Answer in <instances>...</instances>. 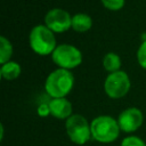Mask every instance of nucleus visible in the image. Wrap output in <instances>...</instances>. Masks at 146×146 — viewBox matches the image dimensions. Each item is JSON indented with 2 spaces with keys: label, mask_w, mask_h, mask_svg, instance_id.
<instances>
[{
  "label": "nucleus",
  "mask_w": 146,
  "mask_h": 146,
  "mask_svg": "<svg viewBox=\"0 0 146 146\" xmlns=\"http://www.w3.org/2000/svg\"><path fill=\"white\" fill-rule=\"evenodd\" d=\"M137 60L141 67L146 68V40L141 42L137 50Z\"/></svg>",
  "instance_id": "nucleus-15"
},
{
  "label": "nucleus",
  "mask_w": 146,
  "mask_h": 146,
  "mask_svg": "<svg viewBox=\"0 0 146 146\" xmlns=\"http://www.w3.org/2000/svg\"><path fill=\"white\" fill-rule=\"evenodd\" d=\"M102 3L110 10H119L124 6V0H102Z\"/></svg>",
  "instance_id": "nucleus-16"
},
{
  "label": "nucleus",
  "mask_w": 146,
  "mask_h": 146,
  "mask_svg": "<svg viewBox=\"0 0 146 146\" xmlns=\"http://www.w3.org/2000/svg\"><path fill=\"white\" fill-rule=\"evenodd\" d=\"M130 79L124 71H116L110 73L104 82V90L111 98H121L125 96L130 89Z\"/></svg>",
  "instance_id": "nucleus-6"
},
{
  "label": "nucleus",
  "mask_w": 146,
  "mask_h": 146,
  "mask_svg": "<svg viewBox=\"0 0 146 146\" xmlns=\"http://www.w3.org/2000/svg\"><path fill=\"white\" fill-rule=\"evenodd\" d=\"M44 25L54 33H62L72 27V16L62 8H52L44 15Z\"/></svg>",
  "instance_id": "nucleus-7"
},
{
  "label": "nucleus",
  "mask_w": 146,
  "mask_h": 146,
  "mask_svg": "<svg viewBox=\"0 0 146 146\" xmlns=\"http://www.w3.org/2000/svg\"><path fill=\"white\" fill-rule=\"evenodd\" d=\"M36 113L39 116L41 117H46L48 115H50V107H49V104L48 103H41L38 108H36Z\"/></svg>",
  "instance_id": "nucleus-17"
},
{
  "label": "nucleus",
  "mask_w": 146,
  "mask_h": 146,
  "mask_svg": "<svg viewBox=\"0 0 146 146\" xmlns=\"http://www.w3.org/2000/svg\"><path fill=\"white\" fill-rule=\"evenodd\" d=\"M92 26L91 17L86 13H78L72 16V27L78 32H86Z\"/></svg>",
  "instance_id": "nucleus-10"
},
{
  "label": "nucleus",
  "mask_w": 146,
  "mask_h": 146,
  "mask_svg": "<svg viewBox=\"0 0 146 146\" xmlns=\"http://www.w3.org/2000/svg\"><path fill=\"white\" fill-rule=\"evenodd\" d=\"M117 123L123 132H133L138 130L144 121L141 111L137 107H128L123 110L117 116Z\"/></svg>",
  "instance_id": "nucleus-8"
},
{
  "label": "nucleus",
  "mask_w": 146,
  "mask_h": 146,
  "mask_svg": "<svg viewBox=\"0 0 146 146\" xmlns=\"http://www.w3.org/2000/svg\"><path fill=\"white\" fill-rule=\"evenodd\" d=\"M65 130L70 140L76 145H84L91 138L90 123L81 114H72L65 122Z\"/></svg>",
  "instance_id": "nucleus-4"
},
{
  "label": "nucleus",
  "mask_w": 146,
  "mask_h": 146,
  "mask_svg": "<svg viewBox=\"0 0 146 146\" xmlns=\"http://www.w3.org/2000/svg\"><path fill=\"white\" fill-rule=\"evenodd\" d=\"M120 146H146V143L137 136H128L121 141Z\"/></svg>",
  "instance_id": "nucleus-14"
},
{
  "label": "nucleus",
  "mask_w": 146,
  "mask_h": 146,
  "mask_svg": "<svg viewBox=\"0 0 146 146\" xmlns=\"http://www.w3.org/2000/svg\"><path fill=\"white\" fill-rule=\"evenodd\" d=\"M21 74V65L16 62H7L1 65L0 75L6 80H14Z\"/></svg>",
  "instance_id": "nucleus-11"
},
{
  "label": "nucleus",
  "mask_w": 146,
  "mask_h": 146,
  "mask_svg": "<svg viewBox=\"0 0 146 146\" xmlns=\"http://www.w3.org/2000/svg\"><path fill=\"white\" fill-rule=\"evenodd\" d=\"M52 62L59 66V68H74L82 62V52L73 44L62 43L58 44L51 54Z\"/></svg>",
  "instance_id": "nucleus-5"
},
{
  "label": "nucleus",
  "mask_w": 146,
  "mask_h": 146,
  "mask_svg": "<svg viewBox=\"0 0 146 146\" xmlns=\"http://www.w3.org/2000/svg\"><path fill=\"white\" fill-rule=\"evenodd\" d=\"M49 107H50V115H52L56 119L59 120H67L73 113L72 104L68 99L65 97L63 98H51L49 100Z\"/></svg>",
  "instance_id": "nucleus-9"
},
{
  "label": "nucleus",
  "mask_w": 146,
  "mask_h": 146,
  "mask_svg": "<svg viewBox=\"0 0 146 146\" xmlns=\"http://www.w3.org/2000/svg\"><path fill=\"white\" fill-rule=\"evenodd\" d=\"M13 55V46L11 42L5 36H0V63L1 65L9 62V58Z\"/></svg>",
  "instance_id": "nucleus-13"
},
{
  "label": "nucleus",
  "mask_w": 146,
  "mask_h": 146,
  "mask_svg": "<svg viewBox=\"0 0 146 146\" xmlns=\"http://www.w3.org/2000/svg\"><path fill=\"white\" fill-rule=\"evenodd\" d=\"M74 76L70 70L57 68L49 73L44 82V89L51 98H63L72 90Z\"/></svg>",
  "instance_id": "nucleus-1"
},
{
  "label": "nucleus",
  "mask_w": 146,
  "mask_h": 146,
  "mask_svg": "<svg viewBox=\"0 0 146 146\" xmlns=\"http://www.w3.org/2000/svg\"><path fill=\"white\" fill-rule=\"evenodd\" d=\"M91 138L102 144H110L115 141L120 135V127L117 120L110 115L96 116L91 123Z\"/></svg>",
  "instance_id": "nucleus-2"
},
{
  "label": "nucleus",
  "mask_w": 146,
  "mask_h": 146,
  "mask_svg": "<svg viewBox=\"0 0 146 146\" xmlns=\"http://www.w3.org/2000/svg\"><path fill=\"white\" fill-rule=\"evenodd\" d=\"M29 42L32 50L41 56L52 54L57 47L54 32L46 25L41 24L32 27L29 35Z\"/></svg>",
  "instance_id": "nucleus-3"
},
{
  "label": "nucleus",
  "mask_w": 146,
  "mask_h": 146,
  "mask_svg": "<svg viewBox=\"0 0 146 146\" xmlns=\"http://www.w3.org/2000/svg\"><path fill=\"white\" fill-rule=\"evenodd\" d=\"M103 65L105 67L106 71H108L110 73L112 72H116L120 70L121 66V58L116 52H107L105 54L104 58H103Z\"/></svg>",
  "instance_id": "nucleus-12"
}]
</instances>
